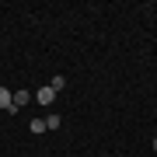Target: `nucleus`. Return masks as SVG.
Returning <instances> with one entry per match:
<instances>
[{
    "instance_id": "nucleus-1",
    "label": "nucleus",
    "mask_w": 157,
    "mask_h": 157,
    "mask_svg": "<svg viewBox=\"0 0 157 157\" xmlns=\"http://www.w3.org/2000/svg\"><path fill=\"white\" fill-rule=\"evenodd\" d=\"M35 101H39V105H52V101H56V91L45 84V87H39V91H35Z\"/></svg>"
},
{
    "instance_id": "nucleus-2",
    "label": "nucleus",
    "mask_w": 157,
    "mask_h": 157,
    "mask_svg": "<svg viewBox=\"0 0 157 157\" xmlns=\"http://www.w3.org/2000/svg\"><path fill=\"white\" fill-rule=\"evenodd\" d=\"M28 98H32L28 91H14V105H11V112H21V108L28 105Z\"/></svg>"
},
{
    "instance_id": "nucleus-3",
    "label": "nucleus",
    "mask_w": 157,
    "mask_h": 157,
    "mask_svg": "<svg viewBox=\"0 0 157 157\" xmlns=\"http://www.w3.org/2000/svg\"><path fill=\"white\" fill-rule=\"evenodd\" d=\"M11 105H14V91L0 87V108H4V112H11Z\"/></svg>"
},
{
    "instance_id": "nucleus-4",
    "label": "nucleus",
    "mask_w": 157,
    "mask_h": 157,
    "mask_svg": "<svg viewBox=\"0 0 157 157\" xmlns=\"http://www.w3.org/2000/svg\"><path fill=\"white\" fill-rule=\"evenodd\" d=\"M49 87H52V91H63V87H67V77H63V73H56V77L49 80Z\"/></svg>"
},
{
    "instance_id": "nucleus-5",
    "label": "nucleus",
    "mask_w": 157,
    "mask_h": 157,
    "mask_svg": "<svg viewBox=\"0 0 157 157\" xmlns=\"http://www.w3.org/2000/svg\"><path fill=\"white\" fill-rule=\"evenodd\" d=\"M28 129H32L35 136H39V133H45V119H32V122H28Z\"/></svg>"
},
{
    "instance_id": "nucleus-6",
    "label": "nucleus",
    "mask_w": 157,
    "mask_h": 157,
    "mask_svg": "<svg viewBox=\"0 0 157 157\" xmlns=\"http://www.w3.org/2000/svg\"><path fill=\"white\" fill-rule=\"evenodd\" d=\"M63 122H59V115H45V129H59Z\"/></svg>"
},
{
    "instance_id": "nucleus-7",
    "label": "nucleus",
    "mask_w": 157,
    "mask_h": 157,
    "mask_svg": "<svg viewBox=\"0 0 157 157\" xmlns=\"http://www.w3.org/2000/svg\"><path fill=\"white\" fill-rule=\"evenodd\" d=\"M154 150H157V136H154Z\"/></svg>"
},
{
    "instance_id": "nucleus-8",
    "label": "nucleus",
    "mask_w": 157,
    "mask_h": 157,
    "mask_svg": "<svg viewBox=\"0 0 157 157\" xmlns=\"http://www.w3.org/2000/svg\"><path fill=\"white\" fill-rule=\"evenodd\" d=\"M105 157H108V154H105Z\"/></svg>"
}]
</instances>
